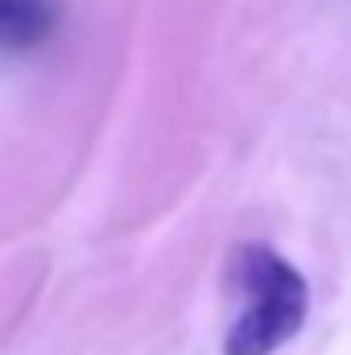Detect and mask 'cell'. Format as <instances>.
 I'll list each match as a JSON object with an SVG mask.
<instances>
[{"mask_svg":"<svg viewBox=\"0 0 351 355\" xmlns=\"http://www.w3.org/2000/svg\"><path fill=\"white\" fill-rule=\"evenodd\" d=\"M58 29V0H0V54H29Z\"/></svg>","mask_w":351,"mask_h":355,"instance_id":"obj_2","label":"cell"},{"mask_svg":"<svg viewBox=\"0 0 351 355\" xmlns=\"http://www.w3.org/2000/svg\"><path fill=\"white\" fill-rule=\"evenodd\" d=\"M232 277L240 289V314L228 327L223 355L281 352L310 314V285L281 252L264 244H240L232 252Z\"/></svg>","mask_w":351,"mask_h":355,"instance_id":"obj_1","label":"cell"}]
</instances>
